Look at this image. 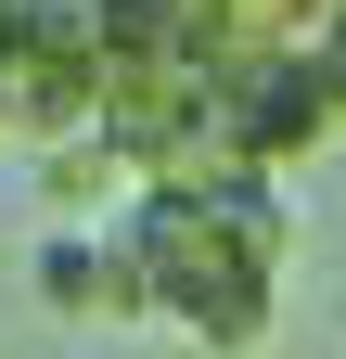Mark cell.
<instances>
[{
	"instance_id": "obj_1",
	"label": "cell",
	"mask_w": 346,
	"mask_h": 359,
	"mask_svg": "<svg viewBox=\"0 0 346 359\" xmlns=\"http://www.w3.org/2000/svg\"><path fill=\"white\" fill-rule=\"evenodd\" d=\"M282 193H270V167H180V180H141L116 218V244L128 269H141V308L167 334H193V346H270L282 321Z\"/></svg>"
},
{
	"instance_id": "obj_2",
	"label": "cell",
	"mask_w": 346,
	"mask_h": 359,
	"mask_svg": "<svg viewBox=\"0 0 346 359\" xmlns=\"http://www.w3.org/2000/svg\"><path fill=\"white\" fill-rule=\"evenodd\" d=\"M39 308H52V321H154L116 231H52L39 244Z\"/></svg>"
}]
</instances>
